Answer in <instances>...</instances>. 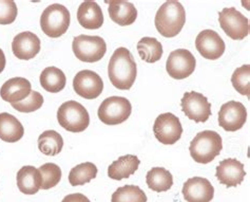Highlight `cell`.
Wrapping results in <instances>:
<instances>
[{
    "instance_id": "obj_16",
    "label": "cell",
    "mask_w": 250,
    "mask_h": 202,
    "mask_svg": "<svg viewBox=\"0 0 250 202\" xmlns=\"http://www.w3.org/2000/svg\"><path fill=\"white\" fill-rule=\"evenodd\" d=\"M182 193L187 202H210L214 196V188L206 178L193 177L185 182Z\"/></svg>"
},
{
    "instance_id": "obj_30",
    "label": "cell",
    "mask_w": 250,
    "mask_h": 202,
    "mask_svg": "<svg viewBox=\"0 0 250 202\" xmlns=\"http://www.w3.org/2000/svg\"><path fill=\"white\" fill-rule=\"evenodd\" d=\"M39 172L42 175V190H50L62 180V169L55 163H45L39 167Z\"/></svg>"
},
{
    "instance_id": "obj_20",
    "label": "cell",
    "mask_w": 250,
    "mask_h": 202,
    "mask_svg": "<svg viewBox=\"0 0 250 202\" xmlns=\"http://www.w3.org/2000/svg\"><path fill=\"white\" fill-rule=\"evenodd\" d=\"M109 4L108 13L110 18L118 25H130L137 18V10L133 3L125 0H112L107 2Z\"/></svg>"
},
{
    "instance_id": "obj_5",
    "label": "cell",
    "mask_w": 250,
    "mask_h": 202,
    "mask_svg": "<svg viewBox=\"0 0 250 202\" xmlns=\"http://www.w3.org/2000/svg\"><path fill=\"white\" fill-rule=\"evenodd\" d=\"M71 16L69 10L64 5L55 3L49 5L41 16V28L43 33L57 38L62 36L70 27Z\"/></svg>"
},
{
    "instance_id": "obj_12",
    "label": "cell",
    "mask_w": 250,
    "mask_h": 202,
    "mask_svg": "<svg viewBox=\"0 0 250 202\" xmlns=\"http://www.w3.org/2000/svg\"><path fill=\"white\" fill-rule=\"evenodd\" d=\"M247 121V112L242 103L229 101L222 105L219 112V125L226 132L240 130Z\"/></svg>"
},
{
    "instance_id": "obj_23",
    "label": "cell",
    "mask_w": 250,
    "mask_h": 202,
    "mask_svg": "<svg viewBox=\"0 0 250 202\" xmlns=\"http://www.w3.org/2000/svg\"><path fill=\"white\" fill-rule=\"evenodd\" d=\"M24 135L22 124L13 114L0 113V139L8 143H15Z\"/></svg>"
},
{
    "instance_id": "obj_33",
    "label": "cell",
    "mask_w": 250,
    "mask_h": 202,
    "mask_svg": "<svg viewBox=\"0 0 250 202\" xmlns=\"http://www.w3.org/2000/svg\"><path fill=\"white\" fill-rule=\"evenodd\" d=\"M18 10L13 0H0V24H11L15 22Z\"/></svg>"
},
{
    "instance_id": "obj_7",
    "label": "cell",
    "mask_w": 250,
    "mask_h": 202,
    "mask_svg": "<svg viewBox=\"0 0 250 202\" xmlns=\"http://www.w3.org/2000/svg\"><path fill=\"white\" fill-rule=\"evenodd\" d=\"M72 50L78 60L84 63L100 62L107 52V44L101 36L80 35L74 37Z\"/></svg>"
},
{
    "instance_id": "obj_15",
    "label": "cell",
    "mask_w": 250,
    "mask_h": 202,
    "mask_svg": "<svg viewBox=\"0 0 250 202\" xmlns=\"http://www.w3.org/2000/svg\"><path fill=\"white\" fill-rule=\"evenodd\" d=\"M246 176L244 164L236 159H225L216 167L215 177L223 185L235 187L240 185Z\"/></svg>"
},
{
    "instance_id": "obj_10",
    "label": "cell",
    "mask_w": 250,
    "mask_h": 202,
    "mask_svg": "<svg viewBox=\"0 0 250 202\" xmlns=\"http://www.w3.org/2000/svg\"><path fill=\"white\" fill-rule=\"evenodd\" d=\"M183 112L195 123H205L211 116V104L202 93L190 91L184 94L181 101Z\"/></svg>"
},
{
    "instance_id": "obj_24",
    "label": "cell",
    "mask_w": 250,
    "mask_h": 202,
    "mask_svg": "<svg viewBox=\"0 0 250 202\" xmlns=\"http://www.w3.org/2000/svg\"><path fill=\"white\" fill-rule=\"evenodd\" d=\"M146 182L150 190L162 193L169 191L173 185V177L166 168L154 167L148 172Z\"/></svg>"
},
{
    "instance_id": "obj_3",
    "label": "cell",
    "mask_w": 250,
    "mask_h": 202,
    "mask_svg": "<svg viewBox=\"0 0 250 202\" xmlns=\"http://www.w3.org/2000/svg\"><path fill=\"white\" fill-rule=\"evenodd\" d=\"M222 148V136L212 130H204L197 134L190 143L189 152L196 163L207 164L218 157Z\"/></svg>"
},
{
    "instance_id": "obj_9",
    "label": "cell",
    "mask_w": 250,
    "mask_h": 202,
    "mask_svg": "<svg viewBox=\"0 0 250 202\" xmlns=\"http://www.w3.org/2000/svg\"><path fill=\"white\" fill-rule=\"evenodd\" d=\"M153 133L156 140L164 145H172L181 139L183 127L180 119L170 112L160 114L157 116Z\"/></svg>"
},
{
    "instance_id": "obj_11",
    "label": "cell",
    "mask_w": 250,
    "mask_h": 202,
    "mask_svg": "<svg viewBox=\"0 0 250 202\" xmlns=\"http://www.w3.org/2000/svg\"><path fill=\"white\" fill-rule=\"evenodd\" d=\"M196 67V60L191 52L186 49H177L170 53L166 70L174 80H184L191 75Z\"/></svg>"
},
{
    "instance_id": "obj_29",
    "label": "cell",
    "mask_w": 250,
    "mask_h": 202,
    "mask_svg": "<svg viewBox=\"0 0 250 202\" xmlns=\"http://www.w3.org/2000/svg\"><path fill=\"white\" fill-rule=\"evenodd\" d=\"M111 202H147V196L139 186L125 185L113 193Z\"/></svg>"
},
{
    "instance_id": "obj_18",
    "label": "cell",
    "mask_w": 250,
    "mask_h": 202,
    "mask_svg": "<svg viewBox=\"0 0 250 202\" xmlns=\"http://www.w3.org/2000/svg\"><path fill=\"white\" fill-rule=\"evenodd\" d=\"M32 91V85L23 77H13L6 81L1 89H0V96L5 102L15 104L27 99Z\"/></svg>"
},
{
    "instance_id": "obj_21",
    "label": "cell",
    "mask_w": 250,
    "mask_h": 202,
    "mask_svg": "<svg viewBox=\"0 0 250 202\" xmlns=\"http://www.w3.org/2000/svg\"><path fill=\"white\" fill-rule=\"evenodd\" d=\"M19 191L25 195H34L42 188V175L34 166H23L17 173Z\"/></svg>"
},
{
    "instance_id": "obj_6",
    "label": "cell",
    "mask_w": 250,
    "mask_h": 202,
    "mask_svg": "<svg viewBox=\"0 0 250 202\" xmlns=\"http://www.w3.org/2000/svg\"><path fill=\"white\" fill-rule=\"evenodd\" d=\"M132 112V106L126 97L110 96L104 100L98 108L97 115L106 125H118L126 122Z\"/></svg>"
},
{
    "instance_id": "obj_22",
    "label": "cell",
    "mask_w": 250,
    "mask_h": 202,
    "mask_svg": "<svg viewBox=\"0 0 250 202\" xmlns=\"http://www.w3.org/2000/svg\"><path fill=\"white\" fill-rule=\"evenodd\" d=\"M141 164L140 159L133 155H126L120 157L108 168V176L113 180L127 179L135 174Z\"/></svg>"
},
{
    "instance_id": "obj_14",
    "label": "cell",
    "mask_w": 250,
    "mask_h": 202,
    "mask_svg": "<svg viewBox=\"0 0 250 202\" xmlns=\"http://www.w3.org/2000/svg\"><path fill=\"white\" fill-rule=\"evenodd\" d=\"M195 47L206 60L215 61L225 52L226 45L223 38L213 30H204L196 36Z\"/></svg>"
},
{
    "instance_id": "obj_4",
    "label": "cell",
    "mask_w": 250,
    "mask_h": 202,
    "mask_svg": "<svg viewBox=\"0 0 250 202\" xmlns=\"http://www.w3.org/2000/svg\"><path fill=\"white\" fill-rule=\"evenodd\" d=\"M57 121L63 129L70 133H83L90 124V115L81 103L68 101L57 110Z\"/></svg>"
},
{
    "instance_id": "obj_1",
    "label": "cell",
    "mask_w": 250,
    "mask_h": 202,
    "mask_svg": "<svg viewBox=\"0 0 250 202\" xmlns=\"http://www.w3.org/2000/svg\"><path fill=\"white\" fill-rule=\"evenodd\" d=\"M136 75V64L131 52L124 47L116 49L108 65V76L112 85L120 90H129L132 88Z\"/></svg>"
},
{
    "instance_id": "obj_17",
    "label": "cell",
    "mask_w": 250,
    "mask_h": 202,
    "mask_svg": "<svg viewBox=\"0 0 250 202\" xmlns=\"http://www.w3.org/2000/svg\"><path fill=\"white\" fill-rule=\"evenodd\" d=\"M41 40L32 32H21L17 34L12 42V51L14 55L21 61L34 58L41 51Z\"/></svg>"
},
{
    "instance_id": "obj_35",
    "label": "cell",
    "mask_w": 250,
    "mask_h": 202,
    "mask_svg": "<svg viewBox=\"0 0 250 202\" xmlns=\"http://www.w3.org/2000/svg\"><path fill=\"white\" fill-rule=\"evenodd\" d=\"M5 64H6V60H5V55L3 53V51L0 49V73L2 72L4 70L5 67Z\"/></svg>"
},
{
    "instance_id": "obj_32",
    "label": "cell",
    "mask_w": 250,
    "mask_h": 202,
    "mask_svg": "<svg viewBox=\"0 0 250 202\" xmlns=\"http://www.w3.org/2000/svg\"><path fill=\"white\" fill-rule=\"evenodd\" d=\"M43 104V97L42 95L37 92V91H31L30 95L27 97V99L15 103V104H11L12 107L19 112H23V113H30V112H34L36 110L41 109Z\"/></svg>"
},
{
    "instance_id": "obj_34",
    "label": "cell",
    "mask_w": 250,
    "mask_h": 202,
    "mask_svg": "<svg viewBox=\"0 0 250 202\" xmlns=\"http://www.w3.org/2000/svg\"><path fill=\"white\" fill-rule=\"evenodd\" d=\"M62 202H90V200L84 196L83 194H70L68 196H65Z\"/></svg>"
},
{
    "instance_id": "obj_28",
    "label": "cell",
    "mask_w": 250,
    "mask_h": 202,
    "mask_svg": "<svg viewBox=\"0 0 250 202\" xmlns=\"http://www.w3.org/2000/svg\"><path fill=\"white\" fill-rule=\"evenodd\" d=\"M97 167L91 162H84L71 169L69 174V182L71 185H83L96 178Z\"/></svg>"
},
{
    "instance_id": "obj_2",
    "label": "cell",
    "mask_w": 250,
    "mask_h": 202,
    "mask_svg": "<svg viewBox=\"0 0 250 202\" xmlns=\"http://www.w3.org/2000/svg\"><path fill=\"white\" fill-rule=\"evenodd\" d=\"M186 22V12L180 1L170 0L157 10L154 23L159 33L164 37L176 36Z\"/></svg>"
},
{
    "instance_id": "obj_27",
    "label": "cell",
    "mask_w": 250,
    "mask_h": 202,
    "mask_svg": "<svg viewBox=\"0 0 250 202\" xmlns=\"http://www.w3.org/2000/svg\"><path fill=\"white\" fill-rule=\"evenodd\" d=\"M63 139L55 130H45L38 138V148L45 156L58 155L62 151Z\"/></svg>"
},
{
    "instance_id": "obj_31",
    "label": "cell",
    "mask_w": 250,
    "mask_h": 202,
    "mask_svg": "<svg viewBox=\"0 0 250 202\" xmlns=\"http://www.w3.org/2000/svg\"><path fill=\"white\" fill-rule=\"evenodd\" d=\"M249 79H250V66L249 65H244L240 68L236 69L232 76L231 83L233 88L238 91L242 95H246L249 97L250 90H249Z\"/></svg>"
},
{
    "instance_id": "obj_19",
    "label": "cell",
    "mask_w": 250,
    "mask_h": 202,
    "mask_svg": "<svg viewBox=\"0 0 250 202\" xmlns=\"http://www.w3.org/2000/svg\"><path fill=\"white\" fill-rule=\"evenodd\" d=\"M77 21L84 29L97 30L102 28L104 23L102 8L95 1H83L77 10Z\"/></svg>"
},
{
    "instance_id": "obj_8",
    "label": "cell",
    "mask_w": 250,
    "mask_h": 202,
    "mask_svg": "<svg viewBox=\"0 0 250 202\" xmlns=\"http://www.w3.org/2000/svg\"><path fill=\"white\" fill-rule=\"evenodd\" d=\"M221 28L233 41H242L249 34V21L235 8H225L219 14Z\"/></svg>"
},
{
    "instance_id": "obj_25",
    "label": "cell",
    "mask_w": 250,
    "mask_h": 202,
    "mask_svg": "<svg viewBox=\"0 0 250 202\" xmlns=\"http://www.w3.org/2000/svg\"><path fill=\"white\" fill-rule=\"evenodd\" d=\"M67 77L61 69L56 67H47L41 74L42 87L51 93L61 92L65 87Z\"/></svg>"
},
{
    "instance_id": "obj_13",
    "label": "cell",
    "mask_w": 250,
    "mask_h": 202,
    "mask_svg": "<svg viewBox=\"0 0 250 202\" xmlns=\"http://www.w3.org/2000/svg\"><path fill=\"white\" fill-rule=\"evenodd\" d=\"M73 89L83 99L94 100L102 94L104 82L102 77L94 71L82 70L74 77Z\"/></svg>"
},
{
    "instance_id": "obj_26",
    "label": "cell",
    "mask_w": 250,
    "mask_h": 202,
    "mask_svg": "<svg viewBox=\"0 0 250 202\" xmlns=\"http://www.w3.org/2000/svg\"><path fill=\"white\" fill-rule=\"evenodd\" d=\"M137 51L142 60L149 64L159 62L164 53L162 44L154 37H143L137 43Z\"/></svg>"
}]
</instances>
